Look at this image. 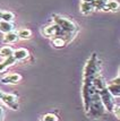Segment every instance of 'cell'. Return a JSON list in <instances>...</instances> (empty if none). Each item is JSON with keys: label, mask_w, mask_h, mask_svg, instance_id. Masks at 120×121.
Returning <instances> with one entry per match:
<instances>
[{"label": "cell", "mask_w": 120, "mask_h": 121, "mask_svg": "<svg viewBox=\"0 0 120 121\" xmlns=\"http://www.w3.org/2000/svg\"><path fill=\"white\" fill-rule=\"evenodd\" d=\"M105 113V108L102 104V101L100 99L99 92H95L89 101V109L86 111V114L92 118V119H99L102 116H104Z\"/></svg>", "instance_id": "6da1fadb"}, {"label": "cell", "mask_w": 120, "mask_h": 121, "mask_svg": "<svg viewBox=\"0 0 120 121\" xmlns=\"http://www.w3.org/2000/svg\"><path fill=\"white\" fill-rule=\"evenodd\" d=\"M119 10V2L116 0H107L104 11H118Z\"/></svg>", "instance_id": "30bf717a"}, {"label": "cell", "mask_w": 120, "mask_h": 121, "mask_svg": "<svg viewBox=\"0 0 120 121\" xmlns=\"http://www.w3.org/2000/svg\"><path fill=\"white\" fill-rule=\"evenodd\" d=\"M53 22H54V24H57L58 26L67 34L75 33L77 31V28H78L73 21H70L69 18H66V17H62V16L56 15L53 17Z\"/></svg>", "instance_id": "3957f363"}, {"label": "cell", "mask_w": 120, "mask_h": 121, "mask_svg": "<svg viewBox=\"0 0 120 121\" xmlns=\"http://www.w3.org/2000/svg\"><path fill=\"white\" fill-rule=\"evenodd\" d=\"M13 53H14V49L10 47H8V45L2 47L0 49V56L4 57V58H9V57L13 56Z\"/></svg>", "instance_id": "2e32d148"}, {"label": "cell", "mask_w": 120, "mask_h": 121, "mask_svg": "<svg viewBox=\"0 0 120 121\" xmlns=\"http://www.w3.org/2000/svg\"><path fill=\"white\" fill-rule=\"evenodd\" d=\"M14 30V25L11 24L10 22H5V21H0V32L2 33H8Z\"/></svg>", "instance_id": "5bb4252c"}, {"label": "cell", "mask_w": 120, "mask_h": 121, "mask_svg": "<svg viewBox=\"0 0 120 121\" xmlns=\"http://www.w3.org/2000/svg\"><path fill=\"white\" fill-rule=\"evenodd\" d=\"M99 62H98V57L96 53H93L91 58L87 60L85 69H84V80H93V78L99 75Z\"/></svg>", "instance_id": "7a4b0ae2"}, {"label": "cell", "mask_w": 120, "mask_h": 121, "mask_svg": "<svg viewBox=\"0 0 120 121\" xmlns=\"http://www.w3.org/2000/svg\"><path fill=\"white\" fill-rule=\"evenodd\" d=\"M43 34L48 37L60 36V37H62V39H65V36L68 35L67 33H65L60 27L58 26L57 24H53V25H50V26H47L44 30H43Z\"/></svg>", "instance_id": "5b68a950"}, {"label": "cell", "mask_w": 120, "mask_h": 121, "mask_svg": "<svg viewBox=\"0 0 120 121\" xmlns=\"http://www.w3.org/2000/svg\"><path fill=\"white\" fill-rule=\"evenodd\" d=\"M99 95H100V99L102 101V104L104 105V108L107 109L108 111H112L113 110V106H115V100H113V96L110 94L107 87L101 90L99 92Z\"/></svg>", "instance_id": "277c9868"}, {"label": "cell", "mask_w": 120, "mask_h": 121, "mask_svg": "<svg viewBox=\"0 0 120 121\" xmlns=\"http://www.w3.org/2000/svg\"><path fill=\"white\" fill-rule=\"evenodd\" d=\"M22 79V76L18 74H9L2 77L1 78V83L2 84H7V85H14V84H17L19 83Z\"/></svg>", "instance_id": "ba28073f"}, {"label": "cell", "mask_w": 120, "mask_h": 121, "mask_svg": "<svg viewBox=\"0 0 120 121\" xmlns=\"http://www.w3.org/2000/svg\"><path fill=\"white\" fill-rule=\"evenodd\" d=\"M2 95H4V93H2V92H1V91H0V99H1V97H2Z\"/></svg>", "instance_id": "cb8c5ba5"}, {"label": "cell", "mask_w": 120, "mask_h": 121, "mask_svg": "<svg viewBox=\"0 0 120 121\" xmlns=\"http://www.w3.org/2000/svg\"><path fill=\"white\" fill-rule=\"evenodd\" d=\"M15 62H16V60H15V58H14L13 56L9 57V58H5V61L0 62V73H1V71H4V70L7 69L8 67L13 66Z\"/></svg>", "instance_id": "7c38bea8"}, {"label": "cell", "mask_w": 120, "mask_h": 121, "mask_svg": "<svg viewBox=\"0 0 120 121\" xmlns=\"http://www.w3.org/2000/svg\"><path fill=\"white\" fill-rule=\"evenodd\" d=\"M112 111H116V117H117V118L119 119L120 114H119V104H118V103H117V104L113 106V110H112Z\"/></svg>", "instance_id": "44dd1931"}, {"label": "cell", "mask_w": 120, "mask_h": 121, "mask_svg": "<svg viewBox=\"0 0 120 121\" xmlns=\"http://www.w3.org/2000/svg\"><path fill=\"white\" fill-rule=\"evenodd\" d=\"M18 40V35L16 32H8L5 34V37H4V42L5 43H14Z\"/></svg>", "instance_id": "4fadbf2b"}, {"label": "cell", "mask_w": 120, "mask_h": 121, "mask_svg": "<svg viewBox=\"0 0 120 121\" xmlns=\"http://www.w3.org/2000/svg\"><path fill=\"white\" fill-rule=\"evenodd\" d=\"M119 80H120V78H119V76H118L117 78L113 79V80H111V83H109V84L105 86L107 90H108V92H109L113 97H119V95H120Z\"/></svg>", "instance_id": "52a82bcc"}, {"label": "cell", "mask_w": 120, "mask_h": 121, "mask_svg": "<svg viewBox=\"0 0 120 121\" xmlns=\"http://www.w3.org/2000/svg\"><path fill=\"white\" fill-rule=\"evenodd\" d=\"M42 121H59V118L54 113H47L42 117Z\"/></svg>", "instance_id": "ffe728a7"}, {"label": "cell", "mask_w": 120, "mask_h": 121, "mask_svg": "<svg viewBox=\"0 0 120 121\" xmlns=\"http://www.w3.org/2000/svg\"><path fill=\"white\" fill-rule=\"evenodd\" d=\"M1 100L4 101L7 106H9L11 110H18L19 104H18V101H17V96H15L14 94H4Z\"/></svg>", "instance_id": "8992f818"}, {"label": "cell", "mask_w": 120, "mask_h": 121, "mask_svg": "<svg viewBox=\"0 0 120 121\" xmlns=\"http://www.w3.org/2000/svg\"><path fill=\"white\" fill-rule=\"evenodd\" d=\"M28 56H30L28 51H27L26 49H23V48L15 50L14 53H13V57L15 58L16 61H17V60H24V59H26Z\"/></svg>", "instance_id": "9c48e42d"}, {"label": "cell", "mask_w": 120, "mask_h": 121, "mask_svg": "<svg viewBox=\"0 0 120 121\" xmlns=\"http://www.w3.org/2000/svg\"><path fill=\"white\" fill-rule=\"evenodd\" d=\"M105 4H107V0H94L92 2L95 10H104Z\"/></svg>", "instance_id": "ac0fdd59"}, {"label": "cell", "mask_w": 120, "mask_h": 121, "mask_svg": "<svg viewBox=\"0 0 120 121\" xmlns=\"http://www.w3.org/2000/svg\"><path fill=\"white\" fill-rule=\"evenodd\" d=\"M94 0H82V2H89V4H92Z\"/></svg>", "instance_id": "7402d4cb"}, {"label": "cell", "mask_w": 120, "mask_h": 121, "mask_svg": "<svg viewBox=\"0 0 120 121\" xmlns=\"http://www.w3.org/2000/svg\"><path fill=\"white\" fill-rule=\"evenodd\" d=\"M52 44L56 48H63L66 45V40L60 36H54L52 37Z\"/></svg>", "instance_id": "e0dca14e"}, {"label": "cell", "mask_w": 120, "mask_h": 121, "mask_svg": "<svg viewBox=\"0 0 120 121\" xmlns=\"http://www.w3.org/2000/svg\"><path fill=\"white\" fill-rule=\"evenodd\" d=\"M17 35H18V39H22V40H28L32 37V32L31 30L28 28H22L17 32Z\"/></svg>", "instance_id": "9a60e30c"}, {"label": "cell", "mask_w": 120, "mask_h": 121, "mask_svg": "<svg viewBox=\"0 0 120 121\" xmlns=\"http://www.w3.org/2000/svg\"><path fill=\"white\" fill-rule=\"evenodd\" d=\"M14 18H15V15L10 11H2V14H1V21L11 22L14 21Z\"/></svg>", "instance_id": "d6986e66"}, {"label": "cell", "mask_w": 120, "mask_h": 121, "mask_svg": "<svg viewBox=\"0 0 120 121\" xmlns=\"http://www.w3.org/2000/svg\"><path fill=\"white\" fill-rule=\"evenodd\" d=\"M1 14H2V11H0V21H1Z\"/></svg>", "instance_id": "d4e9b609"}, {"label": "cell", "mask_w": 120, "mask_h": 121, "mask_svg": "<svg viewBox=\"0 0 120 121\" xmlns=\"http://www.w3.org/2000/svg\"><path fill=\"white\" fill-rule=\"evenodd\" d=\"M79 8H80L82 14H84V15H89V14H92L95 10L94 9V6L92 4H89V2H80Z\"/></svg>", "instance_id": "8fae6325"}, {"label": "cell", "mask_w": 120, "mask_h": 121, "mask_svg": "<svg viewBox=\"0 0 120 121\" xmlns=\"http://www.w3.org/2000/svg\"><path fill=\"white\" fill-rule=\"evenodd\" d=\"M2 114H4V109H2V108L0 106V118L2 117Z\"/></svg>", "instance_id": "603a6c76"}]
</instances>
